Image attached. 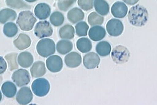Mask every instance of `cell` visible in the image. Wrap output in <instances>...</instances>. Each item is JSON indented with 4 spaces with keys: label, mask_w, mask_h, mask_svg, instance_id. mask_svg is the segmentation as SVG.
Wrapping results in <instances>:
<instances>
[{
    "label": "cell",
    "mask_w": 157,
    "mask_h": 105,
    "mask_svg": "<svg viewBox=\"0 0 157 105\" xmlns=\"http://www.w3.org/2000/svg\"><path fill=\"white\" fill-rule=\"evenodd\" d=\"M77 49L82 53L89 52L92 50V42L88 38L82 37L78 39L77 42Z\"/></svg>",
    "instance_id": "23"
},
{
    "label": "cell",
    "mask_w": 157,
    "mask_h": 105,
    "mask_svg": "<svg viewBox=\"0 0 157 105\" xmlns=\"http://www.w3.org/2000/svg\"><path fill=\"white\" fill-rule=\"evenodd\" d=\"M30 72L32 77L37 78L44 76L46 73L44 63L43 61H36L30 68Z\"/></svg>",
    "instance_id": "17"
},
{
    "label": "cell",
    "mask_w": 157,
    "mask_h": 105,
    "mask_svg": "<svg viewBox=\"0 0 157 105\" xmlns=\"http://www.w3.org/2000/svg\"><path fill=\"white\" fill-rule=\"evenodd\" d=\"M111 11L115 18L122 19L127 14L128 7L124 3L117 1L113 4Z\"/></svg>",
    "instance_id": "13"
},
{
    "label": "cell",
    "mask_w": 157,
    "mask_h": 105,
    "mask_svg": "<svg viewBox=\"0 0 157 105\" xmlns=\"http://www.w3.org/2000/svg\"><path fill=\"white\" fill-rule=\"evenodd\" d=\"M50 20L52 25L55 26H59L63 23L64 18L61 13L56 11L52 14Z\"/></svg>",
    "instance_id": "29"
},
{
    "label": "cell",
    "mask_w": 157,
    "mask_h": 105,
    "mask_svg": "<svg viewBox=\"0 0 157 105\" xmlns=\"http://www.w3.org/2000/svg\"><path fill=\"white\" fill-rule=\"evenodd\" d=\"M17 60L18 64L21 67L23 68H27L33 64V57L30 52L25 51L19 54Z\"/></svg>",
    "instance_id": "18"
},
{
    "label": "cell",
    "mask_w": 157,
    "mask_h": 105,
    "mask_svg": "<svg viewBox=\"0 0 157 105\" xmlns=\"http://www.w3.org/2000/svg\"><path fill=\"white\" fill-rule=\"evenodd\" d=\"M94 0H78V5L84 11L91 10L93 8Z\"/></svg>",
    "instance_id": "34"
},
{
    "label": "cell",
    "mask_w": 157,
    "mask_h": 105,
    "mask_svg": "<svg viewBox=\"0 0 157 105\" xmlns=\"http://www.w3.org/2000/svg\"><path fill=\"white\" fill-rule=\"evenodd\" d=\"M2 93H1V91H0V102L1 101V100H2Z\"/></svg>",
    "instance_id": "38"
},
{
    "label": "cell",
    "mask_w": 157,
    "mask_h": 105,
    "mask_svg": "<svg viewBox=\"0 0 157 105\" xmlns=\"http://www.w3.org/2000/svg\"><path fill=\"white\" fill-rule=\"evenodd\" d=\"M46 65L48 69L51 72H59L63 68V60L59 56L53 55L49 57L46 60Z\"/></svg>",
    "instance_id": "10"
},
{
    "label": "cell",
    "mask_w": 157,
    "mask_h": 105,
    "mask_svg": "<svg viewBox=\"0 0 157 105\" xmlns=\"http://www.w3.org/2000/svg\"><path fill=\"white\" fill-rule=\"evenodd\" d=\"M89 28V26L86 22H79L75 26L76 34L79 37L86 36Z\"/></svg>",
    "instance_id": "31"
},
{
    "label": "cell",
    "mask_w": 157,
    "mask_h": 105,
    "mask_svg": "<svg viewBox=\"0 0 157 105\" xmlns=\"http://www.w3.org/2000/svg\"><path fill=\"white\" fill-rule=\"evenodd\" d=\"M1 90L3 94L6 97L12 98L14 97L17 89L16 85L13 83L11 82H6L2 85Z\"/></svg>",
    "instance_id": "21"
},
{
    "label": "cell",
    "mask_w": 157,
    "mask_h": 105,
    "mask_svg": "<svg viewBox=\"0 0 157 105\" xmlns=\"http://www.w3.org/2000/svg\"><path fill=\"white\" fill-rule=\"evenodd\" d=\"M111 46L106 41H101L96 46V52L102 57H105L110 54L111 51Z\"/></svg>",
    "instance_id": "26"
},
{
    "label": "cell",
    "mask_w": 157,
    "mask_h": 105,
    "mask_svg": "<svg viewBox=\"0 0 157 105\" xmlns=\"http://www.w3.org/2000/svg\"><path fill=\"white\" fill-rule=\"evenodd\" d=\"M36 21L37 19L32 12L24 11L20 13L16 23L21 30L29 31L33 29Z\"/></svg>",
    "instance_id": "2"
},
{
    "label": "cell",
    "mask_w": 157,
    "mask_h": 105,
    "mask_svg": "<svg viewBox=\"0 0 157 105\" xmlns=\"http://www.w3.org/2000/svg\"><path fill=\"white\" fill-rule=\"evenodd\" d=\"M100 59L96 53L91 52L84 56L83 64L85 68L88 69L95 68L100 64Z\"/></svg>",
    "instance_id": "11"
},
{
    "label": "cell",
    "mask_w": 157,
    "mask_h": 105,
    "mask_svg": "<svg viewBox=\"0 0 157 105\" xmlns=\"http://www.w3.org/2000/svg\"><path fill=\"white\" fill-rule=\"evenodd\" d=\"M33 95L30 88L27 87L21 88L17 95L16 99L20 105H27L32 102Z\"/></svg>",
    "instance_id": "9"
},
{
    "label": "cell",
    "mask_w": 157,
    "mask_h": 105,
    "mask_svg": "<svg viewBox=\"0 0 157 105\" xmlns=\"http://www.w3.org/2000/svg\"><path fill=\"white\" fill-rule=\"evenodd\" d=\"M25 1L29 2H35V1H36L37 0H25Z\"/></svg>",
    "instance_id": "37"
},
{
    "label": "cell",
    "mask_w": 157,
    "mask_h": 105,
    "mask_svg": "<svg viewBox=\"0 0 157 105\" xmlns=\"http://www.w3.org/2000/svg\"><path fill=\"white\" fill-rule=\"evenodd\" d=\"M104 21V18L95 12L91 13L88 18V21L91 26L101 25L103 24Z\"/></svg>",
    "instance_id": "30"
},
{
    "label": "cell",
    "mask_w": 157,
    "mask_h": 105,
    "mask_svg": "<svg viewBox=\"0 0 157 105\" xmlns=\"http://www.w3.org/2000/svg\"><path fill=\"white\" fill-rule=\"evenodd\" d=\"M7 68L6 61L2 57L0 56V75L5 72Z\"/></svg>",
    "instance_id": "35"
},
{
    "label": "cell",
    "mask_w": 157,
    "mask_h": 105,
    "mask_svg": "<svg viewBox=\"0 0 157 105\" xmlns=\"http://www.w3.org/2000/svg\"><path fill=\"white\" fill-rule=\"evenodd\" d=\"M127 5H133L136 4L140 0H123Z\"/></svg>",
    "instance_id": "36"
},
{
    "label": "cell",
    "mask_w": 157,
    "mask_h": 105,
    "mask_svg": "<svg viewBox=\"0 0 157 105\" xmlns=\"http://www.w3.org/2000/svg\"><path fill=\"white\" fill-rule=\"evenodd\" d=\"M106 29L110 36L117 37L122 33L124 26L122 22L119 19H112L108 22Z\"/></svg>",
    "instance_id": "8"
},
{
    "label": "cell",
    "mask_w": 157,
    "mask_h": 105,
    "mask_svg": "<svg viewBox=\"0 0 157 105\" xmlns=\"http://www.w3.org/2000/svg\"><path fill=\"white\" fill-rule=\"evenodd\" d=\"M73 48V43L70 41L61 40L57 43L56 49L57 52L62 55H65L70 52Z\"/></svg>",
    "instance_id": "22"
},
{
    "label": "cell",
    "mask_w": 157,
    "mask_h": 105,
    "mask_svg": "<svg viewBox=\"0 0 157 105\" xmlns=\"http://www.w3.org/2000/svg\"><path fill=\"white\" fill-rule=\"evenodd\" d=\"M32 89L36 96L43 97L47 95L50 91V83L45 78H38L32 83Z\"/></svg>",
    "instance_id": "4"
},
{
    "label": "cell",
    "mask_w": 157,
    "mask_h": 105,
    "mask_svg": "<svg viewBox=\"0 0 157 105\" xmlns=\"http://www.w3.org/2000/svg\"><path fill=\"white\" fill-rule=\"evenodd\" d=\"M6 5L13 9H30L31 6L23 0H6Z\"/></svg>",
    "instance_id": "28"
},
{
    "label": "cell",
    "mask_w": 157,
    "mask_h": 105,
    "mask_svg": "<svg viewBox=\"0 0 157 105\" xmlns=\"http://www.w3.org/2000/svg\"><path fill=\"white\" fill-rule=\"evenodd\" d=\"M106 35L105 30L100 26H96L91 28L88 33L89 37L94 41H100L103 40Z\"/></svg>",
    "instance_id": "15"
},
{
    "label": "cell",
    "mask_w": 157,
    "mask_h": 105,
    "mask_svg": "<svg viewBox=\"0 0 157 105\" xmlns=\"http://www.w3.org/2000/svg\"><path fill=\"white\" fill-rule=\"evenodd\" d=\"M18 29L17 26L14 23L9 22L4 25L3 33L8 37H13L17 34Z\"/></svg>",
    "instance_id": "27"
},
{
    "label": "cell",
    "mask_w": 157,
    "mask_h": 105,
    "mask_svg": "<svg viewBox=\"0 0 157 105\" xmlns=\"http://www.w3.org/2000/svg\"><path fill=\"white\" fill-rule=\"evenodd\" d=\"M59 35L62 39L71 40L74 38L75 30L73 26L70 25H66L60 28Z\"/></svg>",
    "instance_id": "24"
},
{
    "label": "cell",
    "mask_w": 157,
    "mask_h": 105,
    "mask_svg": "<svg viewBox=\"0 0 157 105\" xmlns=\"http://www.w3.org/2000/svg\"><path fill=\"white\" fill-rule=\"evenodd\" d=\"M36 49L39 55L44 58H47L55 53V43L51 39H42L38 43Z\"/></svg>",
    "instance_id": "3"
},
{
    "label": "cell",
    "mask_w": 157,
    "mask_h": 105,
    "mask_svg": "<svg viewBox=\"0 0 157 105\" xmlns=\"http://www.w3.org/2000/svg\"><path fill=\"white\" fill-rule=\"evenodd\" d=\"M94 6L95 10L99 14L105 16L109 14V6L105 0H95Z\"/></svg>",
    "instance_id": "25"
},
{
    "label": "cell",
    "mask_w": 157,
    "mask_h": 105,
    "mask_svg": "<svg viewBox=\"0 0 157 105\" xmlns=\"http://www.w3.org/2000/svg\"><path fill=\"white\" fill-rule=\"evenodd\" d=\"M13 44L19 50H22L28 48L31 44L30 38L25 33H20L16 40L13 41Z\"/></svg>",
    "instance_id": "16"
},
{
    "label": "cell",
    "mask_w": 157,
    "mask_h": 105,
    "mask_svg": "<svg viewBox=\"0 0 157 105\" xmlns=\"http://www.w3.org/2000/svg\"><path fill=\"white\" fill-rule=\"evenodd\" d=\"M84 18V13L78 8H72L69 11L67 14V18L68 20L73 24L83 20Z\"/></svg>",
    "instance_id": "19"
},
{
    "label": "cell",
    "mask_w": 157,
    "mask_h": 105,
    "mask_svg": "<svg viewBox=\"0 0 157 105\" xmlns=\"http://www.w3.org/2000/svg\"><path fill=\"white\" fill-rule=\"evenodd\" d=\"M130 57L129 50L126 47L122 45L115 47L111 53L112 59L117 64H124L127 62Z\"/></svg>",
    "instance_id": "5"
},
{
    "label": "cell",
    "mask_w": 157,
    "mask_h": 105,
    "mask_svg": "<svg viewBox=\"0 0 157 105\" xmlns=\"http://www.w3.org/2000/svg\"><path fill=\"white\" fill-rule=\"evenodd\" d=\"M17 55V53H13L7 54L5 56L6 59L7 60L8 63V65L10 71L17 69L19 68L16 62Z\"/></svg>",
    "instance_id": "32"
},
{
    "label": "cell",
    "mask_w": 157,
    "mask_h": 105,
    "mask_svg": "<svg viewBox=\"0 0 157 105\" xmlns=\"http://www.w3.org/2000/svg\"><path fill=\"white\" fill-rule=\"evenodd\" d=\"M35 14L40 20L47 19L51 13V8L46 3H39L36 6L34 10Z\"/></svg>",
    "instance_id": "14"
},
{
    "label": "cell",
    "mask_w": 157,
    "mask_h": 105,
    "mask_svg": "<svg viewBox=\"0 0 157 105\" xmlns=\"http://www.w3.org/2000/svg\"><path fill=\"white\" fill-rule=\"evenodd\" d=\"M128 17L129 22L132 25L141 27L145 26L148 21V11L144 7L137 5L130 8Z\"/></svg>",
    "instance_id": "1"
},
{
    "label": "cell",
    "mask_w": 157,
    "mask_h": 105,
    "mask_svg": "<svg viewBox=\"0 0 157 105\" xmlns=\"http://www.w3.org/2000/svg\"><path fill=\"white\" fill-rule=\"evenodd\" d=\"M77 0H58V6L60 10L66 12L73 5Z\"/></svg>",
    "instance_id": "33"
},
{
    "label": "cell",
    "mask_w": 157,
    "mask_h": 105,
    "mask_svg": "<svg viewBox=\"0 0 157 105\" xmlns=\"http://www.w3.org/2000/svg\"><path fill=\"white\" fill-rule=\"evenodd\" d=\"M12 78L19 87L27 85L30 82V76L29 71L22 68L15 71L13 74Z\"/></svg>",
    "instance_id": "7"
},
{
    "label": "cell",
    "mask_w": 157,
    "mask_h": 105,
    "mask_svg": "<svg viewBox=\"0 0 157 105\" xmlns=\"http://www.w3.org/2000/svg\"><path fill=\"white\" fill-rule=\"evenodd\" d=\"M17 16L15 11L9 8H5L0 11V23L4 24L8 21H13Z\"/></svg>",
    "instance_id": "20"
},
{
    "label": "cell",
    "mask_w": 157,
    "mask_h": 105,
    "mask_svg": "<svg viewBox=\"0 0 157 105\" xmlns=\"http://www.w3.org/2000/svg\"><path fill=\"white\" fill-rule=\"evenodd\" d=\"M64 62L68 68H76L81 65L82 62L81 55L78 53L72 52L66 56Z\"/></svg>",
    "instance_id": "12"
},
{
    "label": "cell",
    "mask_w": 157,
    "mask_h": 105,
    "mask_svg": "<svg viewBox=\"0 0 157 105\" xmlns=\"http://www.w3.org/2000/svg\"><path fill=\"white\" fill-rule=\"evenodd\" d=\"M53 32L52 28L47 21L39 22L35 27V34L40 38L50 37L52 35Z\"/></svg>",
    "instance_id": "6"
}]
</instances>
